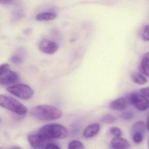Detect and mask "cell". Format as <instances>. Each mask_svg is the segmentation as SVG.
<instances>
[{"label": "cell", "instance_id": "1", "mask_svg": "<svg viewBox=\"0 0 149 149\" xmlns=\"http://www.w3.org/2000/svg\"><path fill=\"white\" fill-rule=\"evenodd\" d=\"M31 113L35 118L45 121L57 120L62 116V112L60 109L47 104L35 106L31 110Z\"/></svg>", "mask_w": 149, "mask_h": 149}, {"label": "cell", "instance_id": "2", "mask_svg": "<svg viewBox=\"0 0 149 149\" xmlns=\"http://www.w3.org/2000/svg\"><path fill=\"white\" fill-rule=\"evenodd\" d=\"M37 131L41 136L49 141L65 138L68 135V130L63 125L57 123L44 125Z\"/></svg>", "mask_w": 149, "mask_h": 149}, {"label": "cell", "instance_id": "3", "mask_svg": "<svg viewBox=\"0 0 149 149\" xmlns=\"http://www.w3.org/2000/svg\"><path fill=\"white\" fill-rule=\"evenodd\" d=\"M0 105L1 107L20 116L27 112L26 107L18 100L5 95H0Z\"/></svg>", "mask_w": 149, "mask_h": 149}, {"label": "cell", "instance_id": "4", "mask_svg": "<svg viewBox=\"0 0 149 149\" xmlns=\"http://www.w3.org/2000/svg\"><path fill=\"white\" fill-rule=\"evenodd\" d=\"M7 90L17 97L22 100L31 99L34 94L33 90L29 85L23 84H17L7 88Z\"/></svg>", "mask_w": 149, "mask_h": 149}, {"label": "cell", "instance_id": "5", "mask_svg": "<svg viewBox=\"0 0 149 149\" xmlns=\"http://www.w3.org/2000/svg\"><path fill=\"white\" fill-rule=\"evenodd\" d=\"M129 103L131 104L140 111H145L149 108V101L144 95L134 92L126 97Z\"/></svg>", "mask_w": 149, "mask_h": 149}, {"label": "cell", "instance_id": "6", "mask_svg": "<svg viewBox=\"0 0 149 149\" xmlns=\"http://www.w3.org/2000/svg\"><path fill=\"white\" fill-rule=\"evenodd\" d=\"M28 141L30 145L36 149H40L43 148L49 143V140L46 139L41 136L37 131L32 132L28 136Z\"/></svg>", "mask_w": 149, "mask_h": 149}, {"label": "cell", "instance_id": "7", "mask_svg": "<svg viewBox=\"0 0 149 149\" xmlns=\"http://www.w3.org/2000/svg\"><path fill=\"white\" fill-rule=\"evenodd\" d=\"M39 46L40 50L47 54H53L58 49V45L55 42L47 39L42 40Z\"/></svg>", "mask_w": 149, "mask_h": 149}, {"label": "cell", "instance_id": "8", "mask_svg": "<svg viewBox=\"0 0 149 149\" xmlns=\"http://www.w3.org/2000/svg\"><path fill=\"white\" fill-rule=\"evenodd\" d=\"M19 80L18 74L12 70H9L2 75L0 76V84L2 86L14 85Z\"/></svg>", "mask_w": 149, "mask_h": 149}, {"label": "cell", "instance_id": "9", "mask_svg": "<svg viewBox=\"0 0 149 149\" xmlns=\"http://www.w3.org/2000/svg\"><path fill=\"white\" fill-rule=\"evenodd\" d=\"M111 145L115 149H129L130 147L129 141L120 137L112 139L111 141Z\"/></svg>", "mask_w": 149, "mask_h": 149}, {"label": "cell", "instance_id": "10", "mask_svg": "<svg viewBox=\"0 0 149 149\" xmlns=\"http://www.w3.org/2000/svg\"><path fill=\"white\" fill-rule=\"evenodd\" d=\"M26 52L25 49L22 48H19L16 49L13 54L10 58V61L13 63L17 65L21 64L24 61Z\"/></svg>", "mask_w": 149, "mask_h": 149}, {"label": "cell", "instance_id": "11", "mask_svg": "<svg viewBox=\"0 0 149 149\" xmlns=\"http://www.w3.org/2000/svg\"><path fill=\"white\" fill-rule=\"evenodd\" d=\"M100 125L98 124L94 123L87 126L84 131L83 135L85 138H91L96 135L100 130Z\"/></svg>", "mask_w": 149, "mask_h": 149}, {"label": "cell", "instance_id": "12", "mask_svg": "<svg viewBox=\"0 0 149 149\" xmlns=\"http://www.w3.org/2000/svg\"><path fill=\"white\" fill-rule=\"evenodd\" d=\"M128 103L126 97H119L111 103L110 108L116 110H123L126 108Z\"/></svg>", "mask_w": 149, "mask_h": 149}, {"label": "cell", "instance_id": "13", "mask_svg": "<svg viewBox=\"0 0 149 149\" xmlns=\"http://www.w3.org/2000/svg\"><path fill=\"white\" fill-rule=\"evenodd\" d=\"M56 16V14L53 12H43L38 14L36 17V19L39 21H46L54 19Z\"/></svg>", "mask_w": 149, "mask_h": 149}, {"label": "cell", "instance_id": "14", "mask_svg": "<svg viewBox=\"0 0 149 149\" xmlns=\"http://www.w3.org/2000/svg\"><path fill=\"white\" fill-rule=\"evenodd\" d=\"M146 128V124L143 121H138L136 122L132 125V133H139L141 134H145Z\"/></svg>", "mask_w": 149, "mask_h": 149}, {"label": "cell", "instance_id": "15", "mask_svg": "<svg viewBox=\"0 0 149 149\" xmlns=\"http://www.w3.org/2000/svg\"><path fill=\"white\" fill-rule=\"evenodd\" d=\"M139 70L144 75L149 78V58L144 56L142 59L139 66Z\"/></svg>", "mask_w": 149, "mask_h": 149}, {"label": "cell", "instance_id": "16", "mask_svg": "<svg viewBox=\"0 0 149 149\" xmlns=\"http://www.w3.org/2000/svg\"><path fill=\"white\" fill-rule=\"evenodd\" d=\"M132 80L135 83L139 85H143L148 81L144 76L139 73H133L132 75Z\"/></svg>", "mask_w": 149, "mask_h": 149}, {"label": "cell", "instance_id": "17", "mask_svg": "<svg viewBox=\"0 0 149 149\" xmlns=\"http://www.w3.org/2000/svg\"><path fill=\"white\" fill-rule=\"evenodd\" d=\"M68 149H84V147L81 141L74 140L69 143Z\"/></svg>", "mask_w": 149, "mask_h": 149}, {"label": "cell", "instance_id": "18", "mask_svg": "<svg viewBox=\"0 0 149 149\" xmlns=\"http://www.w3.org/2000/svg\"><path fill=\"white\" fill-rule=\"evenodd\" d=\"M115 118L112 115L110 114H106L104 115L101 118L102 123L104 124H110L114 123L115 121Z\"/></svg>", "mask_w": 149, "mask_h": 149}, {"label": "cell", "instance_id": "19", "mask_svg": "<svg viewBox=\"0 0 149 149\" xmlns=\"http://www.w3.org/2000/svg\"><path fill=\"white\" fill-rule=\"evenodd\" d=\"M24 13L22 9H18L16 10L13 14V19L14 21H17L20 19L24 16Z\"/></svg>", "mask_w": 149, "mask_h": 149}, {"label": "cell", "instance_id": "20", "mask_svg": "<svg viewBox=\"0 0 149 149\" xmlns=\"http://www.w3.org/2000/svg\"><path fill=\"white\" fill-rule=\"evenodd\" d=\"M120 117L121 118L124 120H131L134 117V114L132 111H125L123 112L120 116Z\"/></svg>", "mask_w": 149, "mask_h": 149}, {"label": "cell", "instance_id": "21", "mask_svg": "<svg viewBox=\"0 0 149 149\" xmlns=\"http://www.w3.org/2000/svg\"><path fill=\"white\" fill-rule=\"evenodd\" d=\"M111 134L115 136V137H119L121 136L122 132L119 128L116 126L111 127L110 129Z\"/></svg>", "mask_w": 149, "mask_h": 149}, {"label": "cell", "instance_id": "22", "mask_svg": "<svg viewBox=\"0 0 149 149\" xmlns=\"http://www.w3.org/2000/svg\"><path fill=\"white\" fill-rule=\"evenodd\" d=\"M144 135L141 133H134L132 135V139L136 143H139L143 141Z\"/></svg>", "mask_w": 149, "mask_h": 149}, {"label": "cell", "instance_id": "23", "mask_svg": "<svg viewBox=\"0 0 149 149\" xmlns=\"http://www.w3.org/2000/svg\"><path fill=\"white\" fill-rule=\"evenodd\" d=\"M142 39L145 41L149 42V25L145 27L142 35Z\"/></svg>", "mask_w": 149, "mask_h": 149}, {"label": "cell", "instance_id": "24", "mask_svg": "<svg viewBox=\"0 0 149 149\" xmlns=\"http://www.w3.org/2000/svg\"><path fill=\"white\" fill-rule=\"evenodd\" d=\"M9 68L10 66L8 63H4L1 64L0 66V76L2 75L7 72L8 70H10Z\"/></svg>", "mask_w": 149, "mask_h": 149}, {"label": "cell", "instance_id": "25", "mask_svg": "<svg viewBox=\"0 0 149 149\" xmlns=\"http://www.w3.org/2000/svg\"><path fill=\"white\" fill-rule=\"evenodd\" d=\"M44 149H61L57 145L53 143H49L47 145Z\"/></svg>", "mask_w": 149, "mask_h": 149}, {"label": "cell", "instance_id": "26", "mask_svg": "<svg viewBox=\"0 0 149 149\" xmlns=\"http://www.w3.org/2000/svg\"><path fill=\"white\" fill-rule=\"evenodd\" d=\"M140 92L145 96L149 98V87L141 89L140 90Z\"/></svg>", "mask_w": 149, "mask_h": 149}, {"label": "cell", "instance_id": "27", "mask_svg": "<svg viewBox=\"0 0 149 149\" xmlns=\"http://www.w3.org/2000/svg\"><path fill=\"white\" fill-rule=\"evenodd\" d=\"M14 2H15V1L12 0H1L0 1V3L3 5H10Z\"/></svg>", "mask_w": 149, "mask_h": 149}, {"label": "cell", "instance_id": "28", "mask_svg": "<svg viewBox=\"0 0 149 149\" xmlns=\"http://www.w3.org/2000/svg\"><path fill=\"white\" fill-rule=\"evenodd\" d=\"M146 128H147V130L149 131V114L148 115V117L147 118V121H146Z\"/></svg>", "mask_w": 149, "mask_h": 149}, {"label": "cell", "instance_id": "29", "mask_svg": "<svg viewBox=\"0 0 149 149\" xmlns=\"http://www.w3.org/2000/svg\"><path fill=\"white\" fill-rule=\"evenodd\" d=\"M22 149L20 147H19L18 146H14L13 147H11L10 149Z\"/></svg>", "mask_w": 149, "mask_h": 149}, {"label": "cell", "instance_id": "30", "mask_svg": "<svg viewBox=\"0 0 149 149\" xmlns=\"http://www.w3.org/2000/svg\"><path fill=\"white\" fill-rule=\"evenodd\" d=\"M31 32V29H26V31H25V33H26V34H29V32Z\"/></svg>", "mask_w": 149, "mask_h": 149}, {"label": "cell", "instance_id": "31", "mask_svg": "<svg viewBox=\"0 0 149 149\" xmlns=\"http://www.w3.org/2000/svg\"><path fill=\"white\" fill-rule=\"evenodd\" d=\"M145 56V57H147V58H149V52H148L147 54H146Z\"/></svg>", "mask_w": 149, "mask_h": 149}, {"label": "cell", "instance_id": "32", "mask_svg": "<svg viewBox=\"0 0 149 149\" xmlns=\"http://www.w3.org/2000/svg\"><path fill=\"white\" fill-rule=\"evenodd\" d=\"M148 146H149V140H148Z\"/></svg>", "mask_w": 149, "mask_h": 149}, {"label": "cell", "instance_id": "33", "mask_svg": "<svg viewBox=\"0 0 149 149\" xmlns=\"http://www.w3.org/2000/svg\"></svg>", "mask_w": 149, "mask_h": 149}]
</instances>
